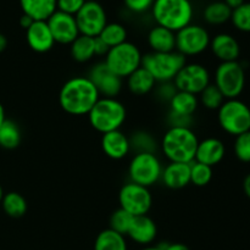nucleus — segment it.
<instances>
[{"mask_svg":"<svg viewBox=\"0 0 250 250\" xmlns=\"http://www.w3.org/2000/svg\"><path fill=\"white\" fill-rule=\"evenodd\" d=\"M100 94L92 81L85 76H76L66 81L59 93L61 109L72 116L88 115Z\"/></svg>","mask_w":250,"mask_h":250,"instance_id":"nucleus-1","label":"nucleus"},{"mask_svg":"<svg viewBox=\"0 0 250 250\" xmlns=\"http://www.w3.org/2000/svg\"><path fill=\"white\" fill-rule=\"evenodd\" d=\"M199 141L192 127H168L161 141V150L170 163L194 161Z\"/></svg>","mask_w":250,"mask_h":250,"instance_id":"nucleus-2","label":"nucleus"},{"mask_svg":"<svg viewBox=\"0 0 250 250\" xmlns=\"http://www.w3.org/2000/svg\"><path fill=\"white\" fill-rule=\"evenodd\" d=\"M151 14L158 26L176 33L192 23L194 9L189 0H154Z\"/></svg>","mask_w":250,"mask_h":250,"instance_id":"nucleus-3","label":"nucleus"},{"mask_svg":"<svg viewBox=\"0 0 250 250\" xmlns=\"http://www.w3.org/2000/svg\"><path fill=\"white\" fill-rule=\"evenodd\" d=\"M126 117V106L116 98L100 97L88 112L90 126L102 134L121 128Z\"/></svg>","mask_w":250,"mask_h":250,"instance_id":"nucleus-4","label":"nucleus"},{"mask_svg":"<svg viewBox=\"0 0 250 250\" xmlns=\"http://www.w3.org/2000/svg\"><path fill=\"white\" fill-rule=\"evenodd\" d=\"M187 63L186 58L178 51L171 53H148L143 55L142 67L146 68L159 83L172 82L178 71Z\"/></svg>","mask_w":250,"mask_h":250,"instance_id":"nucleus-5","label":"nucleus"},{"mask_svg":"<svg viewBox=\"0 0 250 250\" xmlns=\"http://www.w3.org/2000/svg\"><path fill=\"white\" fill-rule=\"evenodd\" d=\"M142 59L143 55L138 46L131 42H125L109 49L104 62L109 70L124 80L141 67Z\"/></svg>","mask_w":250,"mask_h":250,"instance_id":"nucleus-6","label":"nucleus"},{"mask_svg":"<svg viewBox=\"0 0 250 250\" xmlns=\"http://www.w3.org/2000/svg\"><path fill=\"white\" fill-rule=\"evenodd\" d=\"M217 120L226 133L237 137L250 131V107L239 99H227L217 110Z\"/></svg>","mask_w":250,"mask_h":250,"instance_id":"nucleus-7","label":"nucleus"},{"mask_svg":"<svg viewBox=\"0 0 250 250\" xmlns=\"http://www.w3.org/2000/svg\"><path fill=\"white\" fill-rule=\"evenodd\" d=\"M163 165L155 153H137L128 165L129 181L150 188L161 180Z\"/></svg>","mask_w":250,"mask_h":250,"instance_id":"nucleus-8","label":"nucleus"},{"mask_svg":"<svg viewBox=\"0 0 250 250\" xmlns=\"http://www.w3.org/2000/svg\"><path fill=\"white\" fill-rule=\"evenodd\" d=\"M215 82L225 99H238L246 87V72L238 61L221 62L215 71Z\"/></svg>","mask_w":250,"mask_h":250,"instance_id":"nucleus-9","label":"nucleus"},{"mask_svg":"<svg viewBox=\"0 0 250 250\" xmlns=\"http://www.w3.org/2000/svg\"><path fill=\"white\" fill-rule=\"evenodd\" d=\"M210 34L200 24L190 23L176 32V51L187 56H198L210 46Z\"/></svg>","mask_w":250,"mask_h":250,"instance_id":"nucleus-10","label":"nucleus"},{"mask_svg":"<svg viewBox=\"0 0 250 250\" xmlns=\"http://www.w3.org/2000/svg\"><path fill=\"white\" fill-rule=\"evenodd\" d=\"M119 203L120 208L132 216H143L150 211L153 197L149 188L129 181L120 189Z\"/></svg>","mask_w":250,"mask_h":250,"instance_id":"nucleus-11","label":"nucleus"},{"mask_svg":"<svg viewBox=\"0 0 250 250\" xmlns=\"http://www.w3.org/2000/svg\"><path fill=\"white\" fill-rule=\"evenodd\" d=\"M176 89L199 95L210 84V73L204 65L198 62L186 63L172 81Z\"/></svg>","mask_w":250,"mask_h":250,"instance_id":"nucleus-12","label":"nucleus"},{"mask_svg":"<svg viewBox=\"0 0 250 250\" xmlns=\"http://www.w3.org/2000/svg\"><path fill=\"white\" fill-rule=\"evenodd\" d=\"M80 34L95 38L107 24L105 9L98 1H85L82 9L75 15Z\"/></svg>","mask_w":250,"mask_h":250,"instance_id":"nucleus-13","label":"nucleus"},{"mask_svg":"<svg viewBox=\"0 0 250 250\" xmlns=\"http://www.w3.org/2000/svg\"><path fill=\"white\" fill-rule=\"evenodd\" d=\"M87 77L95 85L100 97L116 98L122 89V78L109 70L104 61L95 63Z\"/></svg>","mask_w":250,"mask_h":250,"instance_id":"nucleus-14","label":"nucleus"},{"mask_svg":"<svg viewBox=\"0 0 250 250\" xmlns=\"http://www.w3.org/2000/svg\"><path fill=\"white\" fill-rule=\"evenodd\" d=\"M49 29H50L53 38L55 43L59 44H71L78 36H80V31H78L77 23H76V19L72 15L65 14L56 10L53 15L46 21Z\"/></svg>","mask_w":250,"mask_h":250,"instance_id":"nucleus-15","label":"nucleus"},{"mask_svg":"<svg viewBox=\"0 0 250 250\" xmlns=\"http://www.w3.org/2000/svg\"><path fill=\"white\" fill-rule=\"evenodd\" d=\"M126 236L139 246H151L158 236V227L154 220L150 219L148 215L136 216L133 217V221Z\"/></svg>","mask_w":250,"mask_h":250,"instance_id":"nucleus-16","label":"nucleus"},{"mask_svg":"<svg viewBox=\"0 0 250 250\" xmlns=\"http://www.w3.org/2000/svg\"><path fill=\"white\" fill-rule=\"evenodd\" d=\"M26 41L29 48L39 54L49 51L55 44L46 21H34L26 29Z\"/></svg>","mask_w":250,"mask_h":250,"instance_id":"nucleus-17","label":"nucleus"},{"mask_svg":"<svg viewBox=\"0 0 250 250\" xmlns=\"http://www.w3.org/2000/svg\"><path fill=\"white\" fill-rule=\"evenodd\" d=\"M210 49L221 62L238 61L241 55V45L233 36L229 33H219L210 41Z\"/></svg>","mask_w":250,"mask_h":250,"instance_id":"nucleus-18","label":"nucleus"},{"mask_svg":"<svg viewBox=\"0 0 250 250\" xmlns=\"http://www.w3.org/2000/svg\"><path fill=\"white\" fill-rule=\"evenodd\" d=\"M226 154V146L219 138L209 137L198 143L194 161L205 164L208 166H215L221 163Z\"/></svg>","mask_w":250,"mask_h":250,"instance_id":"nucleus-19","label":"nucleus"},{"mask_svg":"<svg viewBox=\"0 0 250 250\" xmlns=\"http://www.w3.org/2000/svg\"><path fill=\"white\" fill-rule=\"evenodd\" d=\"M102 149L107 158L112 160H121L131 151L129 138L121 132V129L107 132L102 137Z\"/></svg>","mask_w":250,"mask_h":250,"instance_id":"nucleus-20","label":"nucleus"},{"mask_svg":"<svg viewBox=\"0 0 250 250\" xmlns=\"http://www.w3.org/2000/svg\"><path fill=\"white\" fill-rule=\"evenodd\" d=\"M161 182L170 189H182L190 183V164L168 163L163 167Z\"/></svg>","mask_w":250,"mask_h":250,"instance_id":"nucleus-21","label":"nucleus"},{"mask_svg":"<svg viewBox=\"0 0 250 250\" xmlns=\"http://www.w3.org/2000/svg\"><path fill=\"white\" fill-rule=\"evenodd\" d=\"M148 44L153 53H171L176 50V33L156 24L149 31Z\"/></svg>","mask_w":250,"mask_h":250,"instance_id":"nucleus-22","label":"nucleus"},{"mask_svg":"<svg viewBox=\"0 0 250 250\" xmlns=\"http://www.w3.org/2000/svg\"><path fill=\"white\" fill-rule=\"evenodd\" d=\"M20 5L23 14L33 21H48L58 10L56 0H20Z\"/></svg>","mask_w":250,"mask_h":250,"instance_id":"nucleus-23","label":"nucleus"},{"mask_svg":"<svg viewBox=\"0 0 250 250\" xmlns=\"http://www.w3.org/2000/svg\"><path fill=\"white\" fill-rule=\"evenodd\" d=\"M127 88L134 95H146L154 90L156 81L144 67H139L126 78Z\"/></svg>","mask_w":250,"mask_h":250,"instance_id":"nucleus-24","label":"nucleus"},{"mask_svg":"<svg viewBox=\"0 0 250 250\" xmlns=\"http://www.w3.org/2000/svg\"><path fill=\"white\" fill-rule=\"evenodd\" d=\"M168 105H170V111L173 114L193 116L199 105V99H198V95L177 90L168 102Z\"/></svg>","mask_w":250,"mask_h":250,"instance_id":"nucleus-25","label":"nucleus"},{"mask_svg":"<svg viewBox=\"0 0 250 250\" xmlns=\"http://www.w3.org/2000/svg\"><path fill=\"white\" fill-rule=\"evenodd\" d=\"M71 56L77 62H88L95 56L94 38L80 34L70 44Z\"/></svg>","mask_w":250,"mask_h":250,"instance_id":"nucleus-26","label":"nucleus"},{"mask_svg":"<svg viewBox=\"0 0 250 250\" xmlns=\"http://www.w3.org/2000/svg\"><path fill=\"white\" fill-rule=\"evenodd\" d=\"M94 250H128L126 237L111 229H103L95 238Z\"/></svg>","mask_w":250,"mask_h":250,"instance_id":"nucleus-27","label":"nucleus"},{"mask_svg":"<svg viewBox=\"0 0 250 250\" xmlns=\"http://www.w3.org/2000/svg\"><path fill=\"white\" fill-rule=\"evenodd\" d=\"M1 207L5 214L10 217H14V219L22 217L28 209L26 198L17 192H9L4 194L1 200Z\"/></svg>","mask_w":250,"mask_h":250,"instance_id":"nucleus-28","label":"nucleus"},{"mask_svg":"<svg viewBox=\"0 0 250 250\" xmlns=\"http://www.w3.org/2000/svg\"><path fill=\"white\" fill-rule=\"evenodd\" d=\"M232 10L225 4V1L210 2L204 9V20L212 26H220L231 20Z\"/></svg>","mask_w":250,"mask_h":250,"instance_id":"nucleus-29","label":"nucleus"},{"mask_svg":"<svg viewBox=\"0 0 250 250\" xmlns=\"http://www.w3.org/2000/svg\"><path fill=\"white\" fill-rule=\"evenodd\" d=\"M21 129L12 120H5L0 127V146L4 149H15L21 143Z\"/></svg>","mask_w":250,"mask_h":250,"instance_id":"nucleus-30","label":"nucleus"},{"mask_svg":"<svg viewBox=\"0 0 250 250\" xmlns=\"http://www.w3.org/2000/svg\"><path fill=\"white\" fill-rule=\"evenodd\" d=\"M100 39L106 44L109 48L120 45V44L127 42V29L125 28L124 24L117 23V22H111L107 23L103 28L99 36Z\"/></svg>","mask_w":250,"mask_h":250,"instance_id":"nucleus-31","label":"nucleus"},{"mask_svg":"<svg viewBox=\"0 0 250 250\" xmlns=\"http://www.w3.org/2000/svg\"><path fill=\"white\" fill-rule=\"evenodd\" d=\"M131 150L137 153H155L156 141L149 132L136 131L129 137Z\"/></svg>","mask_w":250,"mask_h":250,"instance_id":"nucleus-32","label":"nucleus"},{"mask_svg":"<svg viewBox=\"0 0 250 250\" xmlns=\"http://www.w3.org/2000/svg\"><path fill=\"white\" fill-rule=\"evenodd\" d=\"M198 99L202 103L203 106L208 110H219L220 106H221L225 102V97L222 95V93L220 92V89L214 84V83H210V84L200 93Z\"/></svg>","mask_w":250,"mask_h":250,"instance_id":"nucleus-33","label":"nucleus"},{"mask_svg":"<svg viewBox=\"0 0 250 250\" xmlns=\"http://www.w3.org/2000/svg\"><path fill=\"white\" fill-rule=\"evenodd\" d=\"M212 180V167L205 164L193 161L190 163V183L197 187H205Z\"/></svg>","mask_w":250,"mask_h":250,"instance_id":"nucleus-34","label":"nucleus"},{"mask_svg":"<svg viewBox=\"0 0 250 250\" xmlns=\"http://www.w3.org/2000/svg\"><path fill=\"white\" fill-rule=\"evenodd\" d=\"M231 21L238 31L250 33V1H246L239 7L232 10Z\"/></svg>","mask_w":250,"mask_h":250,"instance_id":"nucleus-35","label":"nucleus"},{"mask_svg":"<svg viewBox=\"0 0 250 250\" xmlns=\"http://www.w3.org/2000/svg\"><path fill=\"white\" fill-rule=\"evenodd\" d=\"M133 217L134 216H132L131 214H128V212L125 211L124 209L119 208L116 211L112 212L111 217H110L109 229H114L117 233L126 237L127 232H128L129 227H131L132 221H133Z\"/></svg>","mask_w":250,"mask_h":250,"instance_id":"nucleus-36","label":"nucleus"},{"mask_svg":"<svg viewBox=\"0 0 250 250\" xmlns=\"http://www.w3.org/2000/svg\"><path fill=\"white\" fill-rule=\"evenodd\" d=\"M234 155L242 163H250V131L236 137L233 146Z\"/></svg>","mask_w":250,"mask_h":250,"instance_id":"nucleus-37","label":"nucleus"},{"mask_svg":"<svg viewBox=\"0 0 250 250\" xmlns=\"http://www.w3.org/2000/svg\"><path fill=\"white\" fill-rule=\"evenodd\" d=\"M84 2L85 0H56V6H58V11L75 16L82 9Z\"/></svg>","mask_w":250,"mask_h":250,"instance_id":"nucleus-38","label":"nucleus"},{"mask_svg":"<svg viewBox=\"0 0 250 250\" xmlns=\"http://www.w3.org/2000/svg\"><path fill=\"white\" fill-rule=\"evenodd\" d=\"M125 5L129 11L134 14H143L151 9L154 0H124Z\"/></svg>","mask_w":250,"mask_h":250,"instance_id":"nucleus-39","label":"nucleus"},{"mask_svg":"<svg viewBox=\"0 0 250 250\" xmlns=\"http://www.w3.org/2000/svg\"><path fill=\"white\" fill-rule=\"evenodd\" d=\"M177 92L175 84L172 82H164L160 83L159 88L156 89V97L160 100H164V102H170L171 98L175 95V93Z\"/></svg>","mask_w":250,"mask_h":250,"instance_id":"nucleus-40","label":"nucleus"},{"mask_svg":"<svg viewBox=\"0 0 250 250\" xmlns=\"http://www.w3.org/2000/svg\"><path fill=\"white\" fill-rule=\"evenodd\" d=\"M167 121L170 127H190L193 124V116H182V115L168 112Z\"/></svg>","mask_w":250,"mask_h":250,"instance_id":"nucleus-41","label":"nucleus"},{"mask_svg":"<svg viewBox=\"0 0 250 250\" xmlns=\"http://www.w3.org/2000/svg\"><path fill=\"white\" fill-rule=\"evenodd\" d=\"M109 46L99 38V37H95L94 38V50H95V56H103L106 55L107 51H109Z\"/></svg>","mask_w":250,"mask_h":250,"instance_id":"nucleus-42","label":"nucleus"},{"mask_svg":"<svg viewBox=\"0 0 250 250\" xmlns=\"http://www.w3.org/2000/svg\"><path fill=\"white\" fill-rule=\"evenodd\" d=\"M159 246L163 248V250H190L183 243H161Z\"/></svg>","mask_w":250,"mask_h":250,"instance_id":"nucleus-43","label":"nucleus"},{"mask_svg":"<svg viewBox=\"0 0 250 250\" xmlns=\"http://www.w3.org/2000/svg\"><path fill=\"white\" fill-rule=\"evenodd\" d=\"M33 20L31 19V17L29 16H27V15H22L21 16V19H20V24H21V27L22 28H24V29H27V28H29V26H31L32 23H33Z\"/></svg>","mask_w":250,"mask_h":250,"instance_id":"nucleus-44","label":"nucleus"},{"mask_svg":"<svg viewBox=\"0 0 250 250\" xmlns=\"http://www.w3.org/2000/svg\"><path fill=\"white\" fill-rule=\"evenodd\" d=\"M246 0H225V4L229 7L231 10L237 9V7L241 6L242 4H244Z\"/></svg>","mask_w":250,"mask_h":250,"instance_id":"nucleus-45","label":"nucleus"},{"mask_svg":"<svg viewBox=\"0 0 250 250\" xmlns=\"http://www.w3.org/2000/svg\"><path fill=\"white\" fill-rule=\"evenodd\" d=\"M243 189H244V193H246L247 197H248L250 199V173H249V175H247L246 178H244Z\"/></svg>","mask_w":250,"mask_h":250,"instance_id":"nucleus-46","label":"nucleus"},{"mask_svg":"<svg viewBox=\"0 0 250 250\" xmlns=\"http://www.w3.org/2000/svg\"><path fill=\"white\" fill-rule=\"evenodd\" d=\"M7 46V39L6 37L4 36L2 33H0V53H2V51L6 49Z\"/></svg>","mask_w":250,"mask_h":250,"instance_id":"nucleus-47","label":"nucleus"},{"mask_svg":"<svg viewBox=\"0 0 250 250\" xmlns=\"http://www.w3.org/2000/svg\"><path fill=\"white\" fill-rule=\"evenodd\" d=\"M6 120V116H5V109L1 104H0V127L4 124V121Z\"/></svg>","mask_w":250,"mask_h":250,"instance_id":"nucleus-48","label":"nucleus"},{"mask_svg":"<svg viewBox=\"0 0 250 250\" xmlns=\"http://www.w3.org/2000/svg\"><path fill=\"white\" fill-rule=\"evenodd\" d=\"M139 250H163V248H161L160 246H146V247H143V248L142 249H139Z\"/></svg>","mask_w":250,"mask_h":250,"instance_id":"nucleus-49","label":"nucleus"},{"mask_svg":"<svg viewBox=\"0 0 250 250\" xmlns=\"http://www.w3.org/2000/svg\"><path fill=\"white\" fill-rule=\"evenodd\" d=\"M2 197H4V192H2V188H1V186H0V204H1Z\"/></svg>","mask_w":250,"mask_h":250,"instance_id":"nucleus-50","label":"nucleus"},{"mask_svg":"<svg viewBox=\"0 0 250 250\" xmlns=\"http://www.w3.org/2000/svg\"><path fill=\"white\" fill-rule=\"evenodd\" d=\"M85 1H95V0H85Z\"/></svg>","mask_w":250,"mask_h":250,"instance_id":"nucleus-51","label":"nucleus"}]
</instances>
